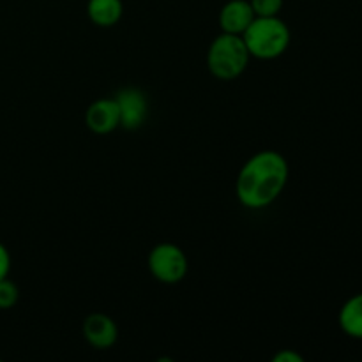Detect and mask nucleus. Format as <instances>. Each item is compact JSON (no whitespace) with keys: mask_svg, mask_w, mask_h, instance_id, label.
<instances>
[{"mask_svg":"<svg viewBox=\"0 0 362 362\" xmlns=\"http://www.w3.org/2000/svg\"><path fill=\"white\" fill-rule=\"evenodd\" d=\"M290 166L285 156L265 148L251 156L237 173L235 197L243 207L260 211L274 204L285 191Z\"/></svg>","mask_w":362,"mask_h":362,"instance_id":"obj_1","label":"nucleus"},{"mask_svg":"<svg viewBox=\"0 0 362 362\" xmlns=\"http://www.w3.org/2000/svg\"><path fill=\"white\" fill-rule=\"evenodd\" d=\"M251 59L274 60L288 49L292 32L279 16H257L243 34Z\"/></svg>","mask_w":362,"mask_h":362,"instance_id":"obj_2","label":"nucleus"},{"mask_svg":"<svg viewBox=\"0 0 362 362\" xmlns=\"http://www.w3.org/2000/svg\"><path fill=\"white\" fill-rule=\"evenodd\" d=\"M250 60L251 55L243 35L221 32L209 45L207 69L219 81H233L243 76Z\"/></svg>","mask_w":362,"mask_h":362,"instance_id":"obj_3","label":"nucleus"},{"mask_svg":"<svg viewBox=\"0 0 362 362\" xmlns=\"http://www.w3.org/2000/svg\"><path fill=\"white\" fill-rule=\"evenodd\" d=\"M147 267L154 279L163 285H177L186 278L189 264L182 247L173 243H161L148 253Z\"/></svg>","mask_w":362,"mask_h":362,"instance_id":"obj_4","label":"nucleus"},{"mask_svg":"<svg viewBox=\"0 0 362 362\" xmlns=\"http://www.w3.org/2000/svg\"><path fill=\"white\" fill-rule=\"evenodd\" d=\"M115 101L120 110V127L127 131L140 129L148 117L147 95L136 87H126L117 92Z\"/></svg>","mask_w":362,"mask_h":362,"instance_id":"obj_5","label":"nucleus"},{"mask_svg":"<svg viewBox=\"0 0 362 362\" xmlns=\"http://www.w3.org/2000/svg\"><path fill=\"white\" fill-rule=\"evenodd\" d=\"M85 124L94 134L113 133L120 127V110L115 98H101L90 103L85 112Z\"/></svg>","mask_w":362,"mask_h":362,"instance_id":"obj_6","label":"nucleus"},{"mask_svg":"<svg viewBox=\"0 0 362 362\" xmlns=\"http://www.w3.org/2000/svg\"><path fill=\"white\" fill-rule=\"evenodd\" d=\"M83 338L92 349L108 350L119 339V327L115 320L106 313H90L81 325Z\"/></svg>","mask_w":362,"mask_h":362,"instance_id":"obj_7","label":"nucleus"},{"mask_svg":"<svg viewBox=\"0 0 362 362\" xmlns=\"http://www.w3.org/2000/svg\"><path fill=\"white\" fill-rule=\"evenodd\" d=\"M255 18H257V14L251 7L250 0H228L219 9L218 23L225 34L243 35Z\"/></svg>","mask_w":362,"mask_h":362,"instance_id":"obj_8","label":"nucleus"},{"mask_svg":"<svg viewBox=\"0 0 362 362\" xmlns=\"http://www.w3.org/2000/svg\"><path fill=\"white\" fill-rule=\"evenodd\" d=\"M87 16L95 27L112 28L122 20L124 2L122 0H88Z\"/></svg>","mask_w":362,"mask_h":362,"instance_id":"obj_9","label":"nucleus"},{"mask_svg":"<svg viewBox=\"0 0 362 362\" xmlns=\"http://www.w3.org/2000/svg\"><path fill=\"white\" fill-rule=\"evenodd\" d=\"M339 329L349 338L362 339V292L350 297L338 315Z\"/></svg>","mask_w":362,"mask_h":362,"instance_id":"obj_10","label":"nucleus"},{"mask_svg":"<svg viewBox=\"0 0 362 362\" xmlns=\"http://www.w3.org/2000/svg\"><path fill=\"white\" fill-rule=\"evenodd\" d=\"M20 300V288L9 278L0 279V311L13 310Z\"/></svg>","mask_w":362,"mask_h":362,"instance_id":"obj_11","label":"nucleus"},{"mask_svg":"<svg viewBox=\"0 0 362 362\" xmlns=\"http://www.w3.org/2000/svg\"><path fill=\"white\" fill-rule=\"evenodd\" d=\"M257 16H279L285 0H250Z\"/></svg>","mask_w":362,"mask_h":362,"instance_id":"obj_12","label":"nucleus"},{"mask_svg":"<svg viewBox=\"0 0 362 362\" xmlns=\"http://www.w3.org/2000/svg\"><path fill=\"white\" fill-rule=\"evenodd\" d=\"M272 362H304V357L292 349H283L272 357Z\"/></svg>","mask_w":362,"mask_h":362,"instance_id":"obj_13","label":"nucleus"},{"mask_svg":"<svg viewBox=\"0 0 362 362\" xmlns=\"http://www.w3.org/2000/svg\"><path fill=\"white\" fill-rule=\"evenodd\" d=\"M11 272V253L2 243H0V279L9 278Z\"/></svg>","mask_w":362,"mask_h":362,"instance_id":"obj_14","label":"nucleus"}]
</instances>
